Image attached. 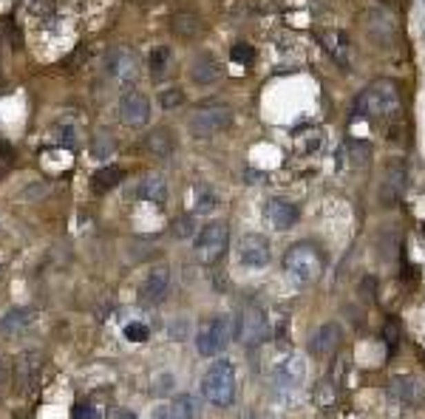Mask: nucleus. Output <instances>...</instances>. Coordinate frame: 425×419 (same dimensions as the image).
Masks as SVG:
<instances>
[{
	"instance_id": "c9c22d12",
	"label": "nucleus",
	"mask_w": 425,
	"mask_h": 419,
	"mask_svg": "<svg viewBox=\"0 0 425 419\" xmlns=\"http://www.w3.org/2000/svg\"><path fill=\"white\" fill-rule=\"evenodd\" d=\"M386 340H388V349H391V351H397V343H400V329H397V323H394V320L386 326Z\"/></svg>"
},
{
	"instance_id": "6ab92c4d",
	"label": "nucleus",
	"mask_w": 425,
	"mask_h": 419,
	"mask_svg": "<svg viewBox=\"0 0 425 419\" xmlns=\"http://www.w3.org/2000/svg\"><path fill=\"white\" fill-rule=\"evenodd\" d=\"M366 29H368V34H371V40L375 43H391L394 40V20H391V14L388 12H368L366 14Z\"/></svg>"
},
{
	"instance_id": "b1692460",
	"label": "nucleus",
	"mask_w": 425,
	"mask_h": 419,
	"mask_svg": "<svg viewBox=\"0 0 425 419\" xmlns=\"http://www.w3.org/2000/svg\"><path fill=\"white\" fill-rule=\"evenodd\" d=\"M170 411H173V419H199L201 405H199V400L193 394H179L170 402Z\"/></svg>"
},
{
	"instance_id": "37998d69",
	"label": "nucleus",
	"mask_w": 425,
	"mask_h": 419,
	"mask_svg": "<svg viewBox=\"0 0 425 419\" xmlns=\"http://www.w3.org/2000/svg\"><path fill=\"white\" fill-rule=\"evenodd\" d=\"M0 159H12V145L0 139Z\"/></svg>"
},
{
	"instance_id": "4c0bfd02",
	"label": "nucleus",
	"mask_w": 425,
	"mask_h": 419,
	"mask_svg": "<svg viewBox=\"0 0 425 419\" xmlns=\"http://www.w3.org/2000/svg\"><path fill=\"white\" fill-rule=\"evenodd\" d=\"M46 193V185H40V181H37V185H29V187H26L23 193H20V198H37V196H43Z\"/></svg>"
},
{
	"instance_id": "0eeeda50",
	"label": "nucleus",
	"mask_w": 425,
	"mask_h": 419,
	"mask_svg": "<svg viewBox=\"0 0 425 419\" xmlns=\"http://www.w3.org/2000/svg\"><path fill=\"white\" fill-rule=\"evenodd\" d=\"M230 343V320L227 318H216L210 320L207 326L199 329V337H196V349L201 357H216L227 349Z\"/></svg>"
},
{
	"instance_id": "ea45409f",
	"label": "nucleus",
	"mask_w": 425,
	"mask_h": 419,
	"mask_svg": "<svg viewBox=\"0 0 425 419\" xmlns=\"http://www.w3.org/2000/svg\"><path fill=\"white\" fill-rule=\"evenodd\" d=\"M153 419H173V411H170V405H159V408L153 411Z\"/></svg>"
},
{
	"instance_id": "f03ea898",
	"label": "nucleus",
	"mask_w": 425,
	"mask_h": 419,
	"mask_svg": "<svg viewBox=\"0 0 425 419\" xmlns=\"http://www.w3.org/2000/svg\"><path fill=\"white\" fill-rule=\"evenodd\" d=\"M284 269H286V275L295 283L306 286V283H315L317 278H321L324 258H321V252H317L312 244L301 241L295 247H289V252L284 255Z\"/></svg>"
},
{
	"instance_id": "4be33fe9",
	"label": "nucleus",
	"mask_w": 425,
	"mask_h": 419,
	"mask_svg": "<svg viewBox=\"0 0 425 419\" xmlns=\"http://www.w3.org/2000/svg\"><path fill=\"white\" fill-rule=\"evenodd\" d=\"M170 25H173V32L179 37H193L199 29H201V17L190 9H176L170 14Z\"/></svg>"
},
{
	"instance_id": "c756f323",
	"label": "nucleus",
	"mask_w": 425,
	"mask_h": 419,
	"mask_svg": "<svg viewBox=\"0 0 425 419\" xmlns=\"http://www.w3.org/2000/svg\"><path fill=\"white\" fill-rule=\"evenodd\" d=\"M216 210V196H212V190L210 187H196V213L201 216V213H212Z\"/></svg>"
},
{
	"instance_id": "f3484780",
	"label": "nucleus",
	"mask_w": 425,
	"mask_h": 419,
	"mask_svg": "<svg viewBox=\"0 0 425 419\" xmlns=\"http://www.w3.org/2000/svg\"><path fill=\"white\" fill-rule=\"evenodd\" d=\"M40 371H43V354L40 351L20 354V360H17V385L23 391L34 388V382L40 380Z\"/></svg>"
},
{
	"instance_id": "aec40b11",
	"label": "nucleus",
	"mask_w": 425,
	"mask_h": 419,
	"mask_svg": "<svg viewBox=\"0 0 425 419\" xmlns=\"http://www.w3.org/2000/svg\"><path fill=\"white\" fill-rule=\"evenodd\" d=\"M304 377H306V362H304V357H289L281 369H278V374H275V382L281 385V388H298L301 382H304Z\"/></svg>"
},
{
	"instance_id": "79ce46f5",
	"label": "nucleus",
	"mask_w": 425,
	"mask_h": 419,
	"mask_svg": "<svg viewBox=\"0 0 425 419\" xmlns=\"http://www.w3.org/2000/svg\"><path fill=\"white\" fill-rule=\"evenodd\" d=\"M170 388V374H162V380H159V385H156V391L159 394H165V391Z\"/></svg>"
},
{
	"instance_id": "423d86ee",
	"label": "nucleus",
	"mask_w": 425,
	"mask_h": 419,
	"mask_svg": "<svg viewBox=\"0 0 425 419\" xmlns=\"http://www.w3.org/2000/svg\"><path fill=\"white\" fill-rule=\"evenodd\" d=\"M238 343H244V346H261L264 340H267L270 334V323H267V314H264V309L258 306H247L241 314H238Z\"/></svg>"
},
{
	"instance_id": "4468645a",
	"label": "nucleus",
	"mask_w": 425,
	"mask_h": 419,
	"mask_svg": "<svg viewBox=\"0 0 425 419\" xmlns=\"http://www.w3.org/2000/svg\"><path fill=\"white\" fill-rule=\"evenodd\" d=\"M188 74H190V80H193L196 85H212V83H219L221 65H219V60L212 57V54L201 51V54H196V57L190 60Z\"/></svg>"
},
{
	"instance_id": "393cba45",
	"label": "nucleus",
	"mask_w": 425,
	"mask_h": 419,
	"mask_svg": "<svg viewBox=\"0 0 425 419\" xmlns=\"http://www.w3.org/2000/svg\"><path fill=\"white\" fill-rule=\"evenodd\" d=\"M122 178H125V170H122V167H102V170H97V173H94L91 185H94V190H97V193H105V190L117 187Z\"/></svg>"
},
{
	"instance_id": "2f4dec72",
	"label": "nucleus",
	"mask_w": 425,
	"mask_h": 419,
	"mask_svg": "<svg viewBox=\"0 0 425 419\" xmlns=\"http://www.w3.org/2000/svg\"><path fill=\"white\" fill-rule=\"evenodd\" d=\"M295 145H298L301 153H309L321 145V134H317V130H301V134L295 136Z\"/></svg>"
},
{
	"instance_id": "20e7f679",
	"label": "nucleus",
	"mask_w": 425,
	"mask_h": 419,
	"mask_svg": "<svg viewBox=\"0 0 425 419\" xmlns=\"http://www.w3.org/2000/svg\"><path fill=\"white\" fill-rule=\"evenodd\" d=\"M233 122V111L227 102H204L201 108H196L188 119V127L193 136H212L219 134V130H224L227 125Z\"/></svg>"
},
{
	"instance_id": "bb28decb",
	"label": "nucleus",
	"mask_w": 425,
	"mask_h": 419,
	"mask_svg": "<svg viewBox=\"0 0 425 419\" xmlns=\"http://www.w3.org/2000/svg\"><path fill=\"white\" fill-rule=\"evenodd\" d=\"M170 63V48L168 45H156L148 57V65H150V74H162Z\"/></svg>"
},
{
	"instance_id": "5701e85b",
	"label": "nucleus",
	"mask_w": 425,
	"mask_h": 419,
	"mask_svg": "<svg viewBox=\"0 0 425 419\" xmlns=\"http://www.w3.org/2000/svg\"><path fill=\"white\" fill-rule=\"evenodd\" d=\"M321 40H324L326 51H329V54H332L340 65H349V51H352V45H349V37H346V34H343V32H329V34H324Z\"/></svg>"
},
{
	"instance_id": "9b49d317",
	"label": "nucleus",
	"mask_w": 425,
	"mask_h": 419,
	"mask_svg": "<svg viewBox=\"0 0 425 419\" xmlns=\"http://www.w3.org/2000/svg\"><path fill=\"white\" fill-rule=\"evenodd\" d=\"M337 346H340V326L337 323H324L309 340V354L315 360H326V357H332L337 351Z\"/></svg>"
},
{
	"instance_id": "58836bf2",
	"label": "nucleus",
	"mask_w": 425,
	"mask_h": 419,
	"mask_svg": "<svg viewBox=\"0 0 425 419\" xmlns=\"http://www.w3.org/2000/svg\"><path fill=\"white\" fill-rule=\"evenodd\" d=\"M9 377H12V369H9V362L0 357V385H6L9 382Z\"/></svg>"
},
{
	"instance_id": "412c9836",
	"label": "nucleus",
	"mask_w": 425,
	"mask_h": 419,
	"mask_svg": "<svg viewBox=\"0 0 425 419\" xmlns=\"http://www.w3.org/2000/svg\"><path fill=\"white\" fill-rule=\"evenodd\" d=\"M137 196L142 201H156V204H165L168 198V185H165V178L159 176V173H148L139 178V187H137Z\"/></svg>"
},
{
	"instance_id": "ddd939ff",
	"label": "nucleus",
	"mask_w": 425,
	"mask_h": 419,
	"mask_svg": "<svg viewBox=\"0 0 425 419\" xmlns=\"http://www.w3.org/2000/svg\"><path fill=\"white\" fill-rule=\"evenodd\" d=\"M37 320H40V311L37 309L14 306V309H9L3 314V318H0V331H3V334H20V331H29Z\"/></svg>"
},
{
	"instance_id": "a211bd4d",
	"label": "nucleus",
	"mask_w": 425,
	"mask_h": 419,
	"mask_svg": "<svg viewBox=\"0 0 425 419\" xmlns=\"http://www.w3.org/2000/svg\"><path fill=\"white\" fill-rule=\"evenodd\" d=\"M142 147H145L150 156H156V159H168V156L176 150V139H173V134H170L168 127H153L150 134L145 136Z\"/></svg>"
},
{
	"instance_id": "7c9ffc66",
	"label": "nucleus",
	"mask_w": 425,
	"mask_h": 419,
	"mask_svg": "<svg viewBox=\"0 0 425 419\" xmlns=\"http://www.w3.org/2000/svg\"><path fill=\"white\" fill-rule=\"evenodd\" d=\"M184 102V94L173 85V88H162L159 91V105H162L165 111H173V108H179V105Z\"/></svg>"
},
{
	"instance_id": "dca6fc26",
	"label": "nucleus",
	"mask_w": 425,
	"mask_h": 419,
	"mask_svg": "<svg viewBox=\"0 0 425 419\" xmlns=\"http://www.w3.org/2000/svg\"><path fill=\"white\" fill-rule=\"evenodd\" d=\"M403 187H406V165L403 162H391L386 176H383V185H380V201L394 204L397 198L403 196Z\"/></svg>"
},
{
	"instance_id": "e433bc0d",
	"label": "nucleus",
	"mask_w": 425,
	"mask_h": 419,
	"mask_svg": "<svg viewBox=\"0 0 425 419\" xmlns=\"http://www.w3.org/2000/svg\"><path fill=\"white\" fill-rule=\"evenodd\" d=\"M57 136H60V142H63V145H66L68 150H74V147H77V136H74V127H68V125H66V127H60V134H57Z\"/></svg>"
},
{
	"instance_id": "1a4fd4ad",
	"label": "nucleus",
	"mask_w": 425,
	"mask_h": 419,
	"mask_svg": "<svg viewBox=\"0 0 425 419\" xmlns=\"http://www.w3.org/2000/svg\"><path fill=\"white\" fill-rule=\"evenodd\" d=\"M238 260H241V267L247 269H264L270 264V244L264 235H244L241 241H238Z\"/></svg>"
},
{
	"instance_id": "39448f33",
	"label": "nucleus",
	"mask_w": 425,
	"mask_h": 419,
	"mask_svg": "<svg viewBox=\"0 0 425 419\" xmlns=\"http://www.w3.org/2000/svg\"><path fill=\"white\" fill-rule=\"evenodd\" d=\"M227 238H230V229H227L224 221L207 224L196 235V255L204 260V264H216V260L227 252Z\"/></svg>"
},
{
	"instance_id": "7ed1b4c3",
	"label": "nucleus",
	"mask_w": 425,
	"mask_h": 419,
	"mask_svg": "<svg viewBox=\"0 0 425 419\" xmlns=\"http://www.w3.org/2000/svg\"><path fill=\"white\" fill-rule=\"evenodd\" d=\"M201 394L204 400H210L212 405H233L235 400V369L230 360H216L207 369L204 380H201Z\"/></svg>"
},
{
	"instance_id": "2eb2a0df",
	"label": "nucleus",
	"mask_w": 425,
	"mask_h": 419,
	"mask_svg": "<svg viewBox=\"0 0 425 419\" xmlns=\"http://www.w3.org/2000/svg\"><path fill=\"white\" fill-rule=\"evenodd\" d=\"M168 286H170V269L165 264H159L148 272L145 283H142V300L145 303H159L168 295Z\"/></svg>"
},
{
	"instance_id": "cd10ccee",
	"label": "nucleus",
	"mask_w": 425,
	"mask_h": 419,
	"mask_svg": "<svg viewBox=\"0 0 425 419\" xmlns=\"http://www.w3.org/2000/svg\"><path fill=\"white\" fill-rule=\"evenodd\" d=\"M340 153H343V156H349L352 165H366V162H368V156H371V153H368V142H349Z\"/></svg>"
},
{
	"instance_id": "c03bdc74",
	"label": "nucleus",
	"mask_w": 425,
	"mask_h": 419,
	"mask_svg": "<svg viewBox=\"0 0 425 419\" xmlns=\"http://www.w3.org/2000/svg\"><path fill=\"white\" fill-rule=\"evenodd\" d=\"M117 419H139L134 411H117Z\"/></svg>"
},
{
	"instance_id": "72a5a7b5",
	"label": "nucleus",
	"mask_w": 425,
	"mask_h": 419,
	"mask_svg": "<svg viewBox=\"0 0 425 419\" xmlns=\"http://www.w3.org/2000/svg\"><path fill=\"white\" fill-rule=\"evenodd\" d=\"M125 337L134 340V343H142V340H148V326L145 323H128L125 326Z\"/></svg>"
},
{
	"instance_id": "a19ab883",
	"label": "nucleus",
	"mask_w": 425,
	"mask_h": 419,
	"mask_svg": "<svg viewBox=\"0 0 425 419\" xmlns=\"http://www.w3.org/2000/svg\"><path fill=\"white\" fill-rule=\"evenodd\" d=\"M375 283H377L375 278H363V295L366 298H375Z\"/></svg>"
},
{
	"instance_id": "473e14b6",
	"label": "nucleus",
	"mask_w": 425,
	"mask_h": 419,
	"mask_svg": "<svg viewBox=\"0 0 425 419\" xmlns=\"http://www.w3.org/2000/svg\"><path fill=\"white\" fill-rule=\"evenodd\" d=\"M173 232L179 235V238H190V235L196 232V218H193V216H181V218L173 224Z\"/></svg>"
},
{
	"instance_id": "c85d7f7f",
	"label": "nucleus",
	"mask_w": 425,
	"mask_h": 419,
	"mask_svg": "<svg viewBox=\"0 0 425 419\" xmlns=\"http://www.w3.org/2000/svg\"><path fill=\"white\" fill-rule=\"evenodd\" d=\"M230 60L238 63V65H250V63L255 60V48H253L250 43H235V45L230 48Z\"/></svg>"
},
{
	"instance_id": "6e6552de",
	"label": "nucleus",
	"mask_w": 425,
	"mask_h": 419,
	"mask_svg": "<svg viewBox=\"0 0 425 419\" xmlns=\"http://www.w3.org/2000/svg\"><path fill=\"white\" fill-rule=\"evenodd\" d=\"M105 74H108L117 85L134 83V76H137V57H134V51L125 48V45L111 48L108 54H105Z\"/></svg>"
},
{
	"instance_id": "f257e3e1",
	"label": "nucleus",
	"mask_w": 425,
	"mask_h": 419,
	"mask_svg": "<svg viewBox=\"0 0 425 419\" xmlns=\"http://www.w3.org/2000/svg\"><path fill=\"white\" fill-rule=\"evenodd\" d=\"M400 88L391 80H375L355 102V111L360 116H391L400 111Z\"/></svg>"
},
{
	"instance_id": "a878e982",
	"label": "nucleus",
	"mask_w": 425,
	"mask_h": 419,
	"mask_svg": "<svg viewBox=\"0 0 425 419\" xmlns=\"http://www.w3.org/2000/svg\"><path fill=\"white\" fill-rule=\"evenodd\" d=\"M114 147H117V142L108 130H97V134L91 136V156L94 159H108V156L114 153Z\"/></svg>"
},
{
	"instance_id": "f8f14e48",
	"label": "nucleus",
	"mask_w": 425,
	"mask_h": 419,
	"mask_svg": "<svg viewBox=\"0 0 425 419\" xmlns=\"http://www.w3.org/2000/svg\"><path fill=\"white\" fill-rule=\"evenodd\" d=\"M264 218L273 229H289L298 224V207L284 198H270L264 204Z\"/></svg>"
},
{
	"instance_id": "f704fd0d",
	"label": "nucleus",
	"mask_w": 425,
	"mask_h": 419,
	"mask_svg": "<svg viewBox=\"0 0 425 419\" xmlns=\"http://www.w3.org/2000/svg\"><path fill=\"white\" fill-rule=\"evenodd\" d=\"M74 419H102V413H99L97 405L86 402V405H77V408H74Z\"/></svg>"
},
{
	"instance_id": "9d476101",
	"label": "nucleus",
	"mask_w": 425,
	"mask_h": 419,
	"mask_svg": "<svg viewBox=\"0 0 425 419\" xmlns=\"http://www.w3.org/2000/svg\"><path fill=\"white\" fill-rule=\"evenodd\" d=\"M119 116L130 127L148 125V119H150V99L145 94H139V91H128L122 96V102H119Z\"/></svg>"
}]
</instances>
